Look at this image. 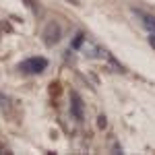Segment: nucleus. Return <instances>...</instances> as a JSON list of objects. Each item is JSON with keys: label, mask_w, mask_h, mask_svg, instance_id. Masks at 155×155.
Listing matches in <instances>:
<instances>
[{"label": "nucleus", "mask_w": 155, "mask_h": 155, "mask_svg": "<svg viewBox=\"0 0 155 155\" xmlns=\"http://www.w3.org/2000/svg\"><path fill=\"white\" fill-rule=\"evenodd\" d=\"M71 112H72V116L79 120V122L85 118V106H83V99L77 95V93H72V97H71Z\"/></svg>", "instance_id": "3"}, {"label": "nucleus", "mask_w": 155, "mask_h": 155, "mask_svg": "<svg viewBox=\"0 0 155 155\" xmlns=\"http://www.w3.org/2000/svg\"><path fill=\"white\" fill-rule=\"evenodd\" d=\"M0 153H6V147H4L2 143H0Z\"/></svg>", "instance_id": "9"}, {"label": "nucleus", "mask_w": 155, "mask_h": 155, "mask_svg": "<svg viewBox=\"0 0 155 155\" xmlns=\"http://www.w3.org/2000/svg\"><path fill=\"white\" fill-rule=\"evenodd\" d=\"M99 126H101V128L106 126V118H104V116H99Z\"/></svg>", "instance_id": "8"}, {"label": "nucleus", "mask_w": 155, "mask_h": 155, "mask_svg": "<svg viewBox=\"0 0 155 155\" xmlns=\"http://www.w3.org/2000/svg\"><path fill=\"white\" fill-rule=\"evenodd\" d=\"M149 41H151V46H153V48H155V35L151 37V39H149Z\"/></svg>", "instance_id": "10"}, {"label": "nucleus", "mask_w": 155, "mask_h": 155, "mask_svg": "<svg viewBox=\"0 0 155 155\" xmlns=\"http://www.w3.org/2000/svg\"><path fill=\"white\" fill-rule=\"evenodd\" d=\"M81 44H83V33H79V35H77V39H74V44H72V46H74V48H79Z\"/></svg>", "instance_id": "7"}, {"label": "nucleus", "mask_w": 155, "mask_h": 155, "mask_svg": "<svg viewBox=\"0 0 155 155\" xmlns=\"http://www.w3.org/2000/svg\"><path fill=\"white\" fill-rule=\"evenodd\" d=\"M134 15L141 19V23H143L145 29H149L151 33H155V19L151 15H147V12H143V11H134Z\"/></svg>", "instance_id": "4"}, {"label": "nucleus", "mask_w": 155, "mask_h": 155, "mask_svg": "<svg viewBox=\"0 0 155 155\" xmlns=\"http://www.w3.org/2000/svg\"><path fill=\"white\" fill-rule=\"evenodd\" d=\"M6 107H11V97L0 91V110H6Z\"/></svg>", "instance_id": "6"}, {"label": "nucleus", "mask_w": 155, "mask_h": 155, "mask_svg": "<svg viewBox=\"0 0 155 155\" xmlns=\"http://www.w3.org/2000/svg\"><path fill=\"white\" fill-rule=\"evenodd\" d=\"M48 66V60L46 58H29L19 64V71L21 72H29V74H37V72H44Z\"/></svg>", "instance_id": "2"}, {"label": "nucleus", "mask_w": 155, "mask_h": 155, "mask_svg": "<svg viewBox=\"0 0 155 155\" xmlns=\"http://www.w3.org/2000/svg\"><path fill=\"white\" fill-rule=\"evenodd\" d=\"M41 37H44V44L48 48H54L60 41V37H62V27L56 21H48L46 27H44V31H41Z\"/></svg>", "instance_id": "1"}, {"label": "nucleus", "mask_w": 155, "mask_h": 155, "mask_svg": "<svg viewBox=\"0 0 155 155\" xmlns=\"http://www.w3.org/2000/svg\"><path fill=\"white\" fill-rule=\"evenodd\" d=\"M83 54L87 56V58H99L104 52L97 48L95 44H91V41H89V44H85V46H83Z\"/></svg>", "instance_id": "5"}]
</instances>
